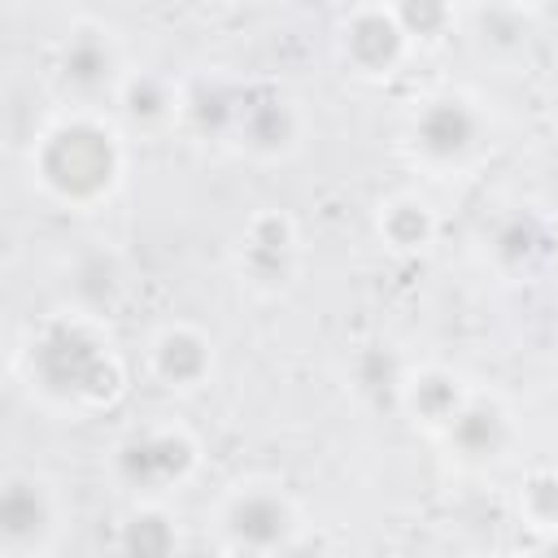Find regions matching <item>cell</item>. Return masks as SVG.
Returning <instances> with one entry per match:
<instances>
[{
  "label": "cell",
  "mask_w": 558,
  "mask_h": 558,
  "mask_svg": "<svg viewBox=\"0 0 558 558\" xmlns=\"http://www.w3.org/2000/svg\"><path fill=\"white\" fill-rule=\"evenodd\" d=\"M466 140H471V118L458 105H436L423 118V144L432 153H458L466 148Z\"/></svg>",
  "instance_id": "cell-1"
},
{
  "label": "cell",
  "mask_w": 558,
  "mask_h": 558,
  "mask_svg": "<svg viewBox=\"0 0 558 558\" xmlns=\"http://www.w3.org/2000/svg\"><path fill=\"white\" fill-rule=\"evenodd\" d=\"M235 519H240V532L248 541H270L283 532V510H275L270 501H248V506H240Z\"/></svg>",
  "instance_id": "cell-2"
}]
</instances>
